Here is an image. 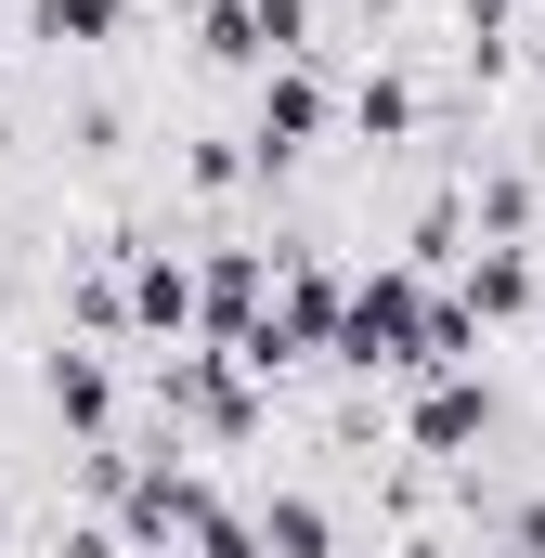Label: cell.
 I'll return each mask as SVG.
<instances>
[{"label":"cell","instance_id":"6da1fadb","mask_svg":"<svg viewBox=\"0 0 545 558\" xmlns=\"http://www.w3.org/2000/svg\"><path fill=\"white\" fill-rule=\"evenodd\" d=\"M494 428H507L494 364H455V377H415V390H403V454H428V468H468Z\"/></svg>","mask_w":545,"mask_h":558}]
</instances>
